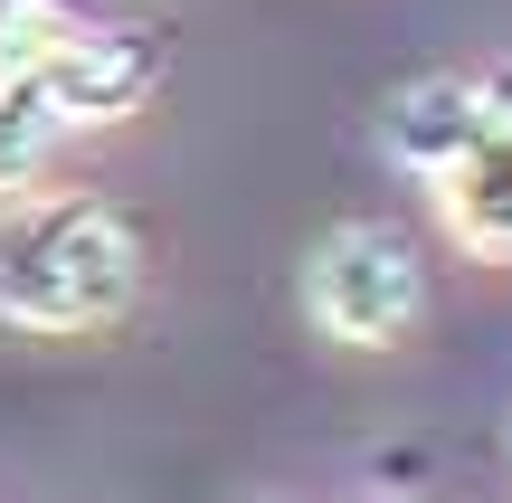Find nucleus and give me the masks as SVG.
I'll return each instance as SVG.
<instances>
[{"instance_id": "nucleus-6", "label": "nucleus", "mask_w": 512, "mask_h": 503, "mask_svg": "<svg viewBox=\"0 0 512 503\" xmlns=\"http://www.w3.org/2000/svg\"><path fill=\"white\" fill-rule=\"evenodd\" d=\"M57 143H67V114L48 105V86L38 76H0V200L38 190Z\"/></svg>"}, {"instance_id": "nucleus-1", "label": "nucleus", "mask_w": 512, "mask_h": 503, "mask_svg": "<svg viewBox=\"0 0 512 503\" xmlns=\"http://www.w3.org/2000/svg\"><path fill=\"white\" fill-rule=\"evenodd\" d=\"M143 285V238L95 190L0 200V323L19 333H105Z\"/></svg>"}, {"instance_id": "nucleus-3", "label": "nucleus", "mask_w": 512, "mask_h": 503, "mask_svg": "<svg viewBox=\"0 0 512 503\" xmlns=\"http://www.w3.org/2000/svg\"><path fill=\"white\" fill-rule=\"evenodd\" d=\"M29 76L48 86V105L67 114V133L76 124H124V114L162 86V48H152L143 29H95V19H76Z\"/></svg>"}, {"instance_id": "nucleus-4", "label": "nucleus", "mask_w": 512, "mask_h": 503, "mask_svg": "<svg viewBox=\"0 0 512 503\" xmlns=\"http://www.w3.org/2000/svg\"><path fill=\"white\" fill-rule=\"evenodd\" d=\"M512 105V86L503 76H418V86H399L389 95V114H380V143L399 152L408 171H427L437 181L446 162H456L465 143H475L484 124Z\"/></svg>"}, {"instance_id": "nucleus-7", "label": "nucleus", "mask_w": 512, "mask_h": 503, "mask_svg": "<svg viewBox=\"0 0 512 503\" xmlns=\"http://www.w3.org/2000/svg\"><path fill=\"white\" fill-rule=\"evenodd\" d=\"M238 503H266V494H238Z\"/></svg>"}, {"instance_id": "nucleus-5", "label": "nucleus", "mask_w": 512, "mask_h": 503, "mask_svg": "<svg viewBox=\"0 0 512 503\" xmlns=\"http://www.w3.org/2000/svg\"><path fill=\"white\" fill-rule=\"evenodd\" d=\"M437 219L475 257H512V105L437 171Z\"/></svg>"}, {"instance_id": "nucleus-2", "label": "nucleus", "mask_w": 512, "mask_h": 503, "mask_svg": "<svg viewBox=\"0 0 512 503\" xmlns=\"http://www.w3.org/2000/svg\"><path fill=\"white\" fill-rule=\"evenodd\" d=\"M304 314H313V333L351 342V352H389V342L427 314L418 247H408L399 228H380V219L332 228V238L304 257Z\"/></svg>"}]
</instances>
